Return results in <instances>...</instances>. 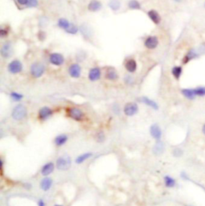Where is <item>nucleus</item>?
Returning <instances> with one entry per match:
<instances>
[{"label":"nucleus","instance_id":"obj_1","mask_svg":"<svg viewBox=\"0 0 205 206\" xmlns=\"http://www.w3.org/2000/svg\"><path fill=\"white\" fill-rule=\"evenodd\" d=\"M31 74L35 78H39L43 75L44 74L45 72V67L43 64L39 62H35L31 65L30 68Z\"/></svg>","mask_w":205,"mask_h":206},{"label":"nucleus","instance_id":"obj_2","mask_svg":"<svg viewBox=\"0 0 205 206\" xmlns=\"http://www.w3.org/2000/svg\"><path fill=\"white\" fill-rule=\"evenodd\" d=\"M27 112L26 107L23 104H18L12 111V117L15 120H22L26 117Z\"/></svg>","mask_w":205,"mask_h":206},{"label":"nucleus","instance_id":"obj_3","mask_svg":"<svg viewBox=\"0 0 205 206\" xmlns=\"http://www.w3.org/2000/svg\"><path fill=\"white\" fill-rule=\"evenodd\" d=\"M71 164H72V160L68 156H60L59 158L56 160V167L59 170H68L71 167Z\"/></svg>","mask_w":205,"mask_h":206},{"label":"nucleus","instance_id":"obj_4","mask_svg":"<svg viewBox=\"0 0 205 206\" xmlns=\"http://www.w3.org/2000/svg\"><path fill=\"white\" fill-rule=\"evenodd\" d=\"M8 71L11 74H18L23 71V64L19 60H13L8 65Z\"/></svg>","mask_w":205,"mask_h":206},{"label":"nucleus","instance_id":"obj_5","mask_svg":"<svg viewBox=\"0 0 205 206\" xmlns=\"http://www.w3.org/2000/svg\"><path fill=\"white\" fill-rule=\"evenodd\" d=\"M138 110H139V108H138L137 104L136 103L132 102L126 104L124 108V113L128 116H132L136 115L138 112Z\"/></svg>","mask_w":205,"mask_h":206},{"label":"nucleus","instance_id":"obj_6","mask_svg":"<svg viewBox=\"0 0 205 206\" xmlns=\"http://www.w3.org/2000/svg\"><path fill=\"white\" fill-rule=\"evenodd\" d=\"M0 54L3 58H10L13 54V47L10 42H6L3 44L0 50Z\"/></svg>","mask_w":205,"mask_h":206},{"label":"nucleus","instance_id":"obj_7","mask_svg":"<svg viewBox=\"0 0 205 206\" xmlns=\"http://www.w3.org/2000/svg\"><path fill=\"white\" fill-rule=\"evenodd\" d=\"M49 60H50L51 64L55 66H60L64 63V57L59 53H52L50 56Z\"/></svg>","mask_w":205,"mask_h":206},{"label":"nucleus","instance_id":"obj_8","mask_svg":"<svg viewBox=\"0 0 205 206\" xmlns=\"http://www.w3.org/2000/svg\"><path fill=\"white\" fill-rule=\"evenodd\" d=\"M199 56V53L198 50H195V49H190L188 51L187 54L183 59V64H187V63H189L191 60H195V59L198 58V56Z\"/></svg>","mask_w":205,"mask_h":206},{"label":"nucleus","instance_id":"obj_9","mask_svg":"<svg viewBox=\"0 0 205 206\" xmlns=\"http://www.w3.org/2000/svg\"><path fill=\"white\" fill-rule=\"evenodd\" d=\"M68 114L71 118H72L75 120H81L84 117V113L80 110V108H72L69 109Z\"/></svg>","mask_w":205,"mask_h":206},{"label":"nucleus","instance_id":"obj_10","mask_svg":"<svg viewBox=\"0 0 205 206\" xmlns=\"http://www.w3.org/2000/svg\"><path fill=\"white\" fill-rule=\"evenodd\" d=\"M81 67L78 64H74L69 67L68 72L70 76L73 78H79L81 76Z\"/></svg>","mask_w":205,"mask_h":206},{"label":"nucleus","instance_id":"obj_11","mask_svg":"<svg viewBox=\"0 0 205 206\" xmlns=\"http://www.w3.org/2000/svg\"><path fill=\"white\" fill-rule=\"evenodd\" d=\"M159 44V39L156 36H149L146 39L144 45L148 49H155Z\"/></svg>","mask_w":205,"mask_h":206},{"label":"nucleus","instance_id":"obj_12","mask_svg":"<svg viewBox=\"0 0 205 206\" xmlns=\"http://www.w3.org/2000/svg\"><path fill=\"white\" fill-rule=\"evenodd\" d=\"M150 133H151V136L155 140H160L161 138L162 132L158 124H155L151 125L150 128Z\"/></svg>","mask_w":205,"mask_h":206},{"label":"nucleus","instance_id":"obj_13","mask_svg":"<svg viewBox=\"0 0 205 206\" xmlns=\"http://www.w3.org/2000/svg\"><path fill=\"white\" fill-rule=\"evenodd\" d=\"M101 77V71L99 68H94L90 70L88 73V78L91 81H96Z\"/></svg>","mask_w":205,"mask_h":206},{"label":"nucleus","instance_id":"obj_14","mask_svg":"<svg viewBox=\"0 0 205 206\" xmlns=\"http://www.w3.org/2000/svg\"><path fill=\"white\" fill-rule=\"evenodd\" d=\"M52 113H53V112H52V110L50 108L43 107L39 112V117L40 120H47L50 116H51Z\"/></svg>","mask_w":205,"mask_h":206},{"label":"nucleus","instance_id":"obj_15","mask_svg":"<svg viewBox=\"0 0 205 206\" xmlns=\"http://www.w3.org/2000/svg\"><path fill=\"white\" fill-rule=\"evenodd\" d=\"M147 15L150 18V19L156 25H158L160 23V21H161V17H160L159 13L155 10H149V11L147 12Z\"/></svg>","mask_w":205,"mask_h":206},{"label":"nucleus","instance_id":"obj_16","mask_svg":"<svg viewBox=\"0 0 205 206\" xmlns=\"http://www.w3.org/2000/svg\"><path fill=\"white\" fill-rule=\"evenodd\" d=\"M55 169V165L52 162H49L46 164L41 169V173L43 176H47L48 175H50Z\"/></svg>","mask_w":205,"mask_h":206},{"label":"nucleus","instance_id":"obj_17","mask_svg":"<svg viewBox=\"0 0 205 206\" xmlns=\"http://www.w3.org/2000/svg\"><path fill=\"white\" fill-rule=\"evenodd\" d=\"M125 68L127 69V71L131 73L132 72H135L137 69V63L135 60L133 59H131V60H128L125 64Z\"/></svg>","mask_w":205,"mask_h":206},{"label":"nucleus","instance_id":"obj_18","mask_svg":"<svg viewBox=\"0 0 205 206\" xmlns=\"http://www.w3.org/2000/svg\"><path fill=\"white\" fill-rule=\"evenodd\" d=\"M102 7V4L100 1L98 0H92L88 4V10L90 11L96 12L100 10Z\"/></svg>","mask_w":205,"mask_h":206},{"label":"nucleus","instance_id":"obj_19","mask_svg":"<svg viewBox=\"0 0 205 206\" xmlns=\"http://www.w3.org/2000/svg\"><path fill=\"white\" fill-rule=\"evenodd\" d=\"M183 96L187 98V100H194L196 97L194 92V89H191V88H184L181 91Z\"/></svg>","mask_w":205,"mask_h":206},{"label":"nucleus","instance_id":"obj_20","mask_svg":"<svg viewBox=\"0 0 205 206\" xmlns=\"http://www.w3.org/2000/svg\"><path fill=\"white\" fill-rule=\"evenodd\" d=\"M52 185V180L48 177H45L40 183V187L43 191H48Z\"/></svg>","mask_w":205,"mask_h":206},{"label":"nucleus","instance_id":"obj_21","mask_svg":"<svg viewBox=\"0 0 205 206\" xmlns=\"http://www.w3.org/2000/svg\"><path fill=\"white\" fill-rule=\"evenodd\" d=\"M105 76L109 80H116L118 79V73L114 68H108L106 72Z\"/></svg>","mask_w":205,"mask_h":206},{"label":"nucleus","instance_id":"obj_22","mask_svg":"<svg viewBox=\"0 0 205 206\" xmlns=\"http://www.w3.org/2000/svg\"><path fill=\"white\" fill-rule=\"evenodd\" d=\"M141 100L143 104H145L146 105H147V106L151 107V108H153L155 110H157L158 108H159L157 103L155 102L154 100H151V99L147 98V97H142Z\"/></svg>","mask_w":205,"mask_h":206},{"label":"nucleus","instance_id":"obj_23","mask_svg":"<svg viewBox=\"0 0 205 206\" xmlns=\"http://www.w3.org/2000/svg\"><path fill=\"white\" fill-rule=\"evenodd\" d=\"M68 137L67 135H59V136H56L55 139V144L57 146H62L68 141Z\"/></svg>","mask_w":205,"mask_h":206},{"label":"nucleus","instance_id":"obj_24","mask_svg":"<svg viewBox=\"0 0 205 206\" xmlns=\"http://www.w3.org/2000/svg\"><path fill=\"white\" fill-rule=\"evenodd\" d=\"M183 73V68L180 66H175L171 69V74L175 77V79L179 80Z\"/></svg>","mask_w":205,"mask_h":206},{"label":"nucleus","instance_id":"obj_25","mask_svg":"<svg viewBox=\"0 0 205 206\" xmlns=\"http://www.w3.org/2000/svg\"><path fill=\"white\" fill-rule=\"evenodd\" d=\"M163 150H164V144L163 142H157L155 144V145L153 148V152L155 155H159L163 153Z\"/></svg>","mask_w":205,"mask_h":206},{"label":"nucleus","instance_id":"obj_26","mask_svg":"<svg viewBox=\"0 0 205 206\" xmlns=\"http://www.w3.org/2000/svg\"><path fill=\"white\" fill-rule=\"evenodd\" d=\"M70 25H71V23H70L69 21H68V19H66L61 18L59 19L58 26L60 28H62L63 30L64 31L68 30V27H70Z\"/></svg>","mask_w":205,"mask_h":206},{"label":"nucleus","instance_id":"obj_27","mask_svg":"<svg viewBox=\"0 0 205 206\" xmlns=\"http://www.w3.org/2000/svg\"><path fill=\"white\" fill-rule=\"evenodd\" d=\"M120 0H110L108 2V6H109L112 10L114 11H116L120 8Z\"/></svg>","mask_w":205,"mask_h":206},{"label":"nucleus","instance_id":"obj_28","mask_svg":"<svg viewBox=\"0 0 205 206\" xmlns=\"http://www.w3.org/2000/svg\"><path fill=\"white\" fill-rule=\"evenodd\" d=\"M92 156V153H90V152L80 155V156H79L77 158H76V164H82V163H84L85 160H88V159L90 158V157H91Z\"/></svg>","mask_w":205,"mask_h":206},{"label":"nucleus","instance_id":"obj_29","mask_svg":"<svg viewBox=\"0 0 205 206\" xmlns=\"http://www.w3.org/2000/svg\"><path fill=\"white\" fill-rule=\"evenodd\" d=\"M164 183L167 188H173L175 185V180L169 176H166L164 177Z\"/></svg>","mask_w":205,"mask_h":206},{"label":"nucleus","instance_id":"obj_30","mask_svg":"<svg viewBox=\"0 0 205 206\" xmlns=\"http://www.w3.org/2000/svg\"><path fill=\"white\" fill-rule=\"evenodd\" d=\"M128 7L132 10H139L141 6L137 0H130L128 2Z\"/></svg>","mask_w":205,"mask_h":206},{"label":"nucleus","instance_id":"obj_31","mask_svg":"<svg viewBox=\"0 0 205 206\" xmlns=\"http://www.w3.org/2000/svg\"><path fill=\"white\" fill-rule=\"evenodd\" d=\"M194 92H195V94L196 96H199V97L205 96V87H197V88H194Z\"/></svg>","mask_w":205,"mask_h":206},{"label":"nucleus","instance_id":"obj_32","mask_svg":"<svg viewBox=\"0 0 205 206\" xmlns=\"http://www.w3.org/2000/svg\"><path fill=\"white\" fill-rule=\"evenodd\" d=\"M78 31H79V29H78L77 26H76L74 23H71V25H70V27H68V29L66 31L68 32V33H69V34L75 35L77 33Z\"/></svg>","mask_w":205,"mask_h":206},{"label":"nucleus","instance_id":"obj_33","mask_svg":"<svg viewBox=\"0 0 205 206\" xmlns=\"http://www.w3.org/2000/svg\"><path fill=\"white\" fill-rule=\"evenodd\" d=\"M10 97H11L12 100H14V101H20L23 96L22 94H19L18 92H11Z\"/></svg>","mask_w":205,"mask_h":206},{"label":"nucleus","instance_id":"obj_34","mask_svg":"<svg viewBox=\"0 0 205 206\" xmlns=\"http://www.w3.org/2000/svg\"><path fill=\"white\" fill-rule=\"evenodd\" d=\"M38 0H27V6L29 7H36L38 6Z\"/></svg>","mask_w":205,"mask_h":206},{"label":"nucleus","instance_id":"obj_35","mask_svg":"<svg viewBox=\"0 0 205 206\" xmlns=\"http://www.w3.org/2000/svg\"><path fill=\"white\" fill-rule=\"evenodd\" d=\"M183 151L180 149V148H175L173 151V155L175 157H180V156L183 155Z\"/></svg>","mask_w":205,"mask_h":206},{"label":"nucleus","instance_id":"obj_36","mask_svg":"<svg viewBox=\"0 0 205 206\" xmlns=\"http://www.w3.org/2000/svg\"><path fill=\"white\" fill-rule=\"evenodd\" d=\"M199 55H205V43H202L199 47L198 49Z\"/></svg>","mask_w":205,"mask_h":206},{"label":"nucleus","instance_id":"obj_37","mask_svg":"<svg viewBox=\"0 0 205 206\" xmlns=\"http://www.w3.org/2000/svg\"><path fill=\"white\" fill-rule=\"evenodd\" d=\"M97 140L99 142H103L104 140V132H100L99 134L97 135Z\"/></svg>","mask_w":205,"mask_h":206},{"label":"nucleus","instance_id":"obj_38","mask_svg":"<svg viewBox=\"0 0 205 206\" xmlns=\"http://www.w3.org/2000/svg\"><path fill=\"white\" fill-rule=\"evenodd\" d=\"M125 82L127 84H132V83H133V78L131 76H126Z\"/></svg>","mask_w":205,"mask_h":206},{"label":"nucleus","instance_id":"obj_39","mask_svg":"<svg viewBox=\"0 0 205 206\" xmlns=\"http://www.w3.org/2000/svg\"><path fill=\"white\" fill-rule=\"evenodd\" d=\"M6 35H7V31L5 30V29H1L0 30V35L2 36V38L6 36Z\"/></svg>","mask_w":205,"mask_h":206},{"label":"nucleus","instance_id":"obj_40","mask_svg":"<svg viewBox=\"0 0 205 206\" xmlns=\"http://www.w3.org/2000/svg\"><path fill=\"white\" fill-rule=\"evenodd\" d=\"M17 2L21 5H27V0H17Z\"/></svg>","mask_w":205,"mask_h":206},{"label":"nucleus","instance_id":"obj_41","mask_svg":"<svg viewBox=\"0 0 205 206\" xmlns=\"http://www.w3.org/2000/svg\"><path fill=\"white\" fill-rule=\"evenodd\" d=\"M38 205L39 206H46V204H45V203H44L43 200H39L38 202Z\"/></svg>","mask_w":205,"mask_h":206},{"label":"nucleus","instance_id":"obj_42","mask_svg":"<svg viewBox=\"0 0 205 206\" xmlns=\"http://www.w3.org/2000/svg\"><path fill=\"white\" fill-rule=\"evenodd\" d=\"M181 177L183 179H184V180H188V177H187V175L185 174V173H184V172H183V173H182V176H181Z\"/></svg>","mask_w":205,"mask_h":206},{"label":"nucleus","instance_id":"obj_43","mask_svg":"<svg viewBox=\"0 0 205 206\" xmlns=\"http://www.w3.org/2000/svg\"><path fill=\"white\" fill-rule=\"evenodd\" d=\"M202 132H203V134L205 135V124H203V127H202Z\"/></svg>","mask_w":205,"mask_h":206},{"label":"nucleus","instance_id":"obj_44","mask_svg":"<svg viewBox=\"0 0 205 206\" xmlns=\"http://www.w3.org/2000/svg\"><path fill=\"white\" fill-rule=\"evenodd\" d=\"M55 206H63V205H61V204H55Z\"/></svg>","mask_w":205,"mask_h":206},{"label":"nucleus","instance_id":"obj_45","mask_svg":"<svg viewBox=\"0 0 205 206\" xmlns=\"http://www.w3.org/2000/svg\"><path fill=\"white\" fill-rule=\"evenodd\" d=\"M204 6H205V3H204Z\"/></svg>","mask_w":205,"mask_h":206}]
</instances>
